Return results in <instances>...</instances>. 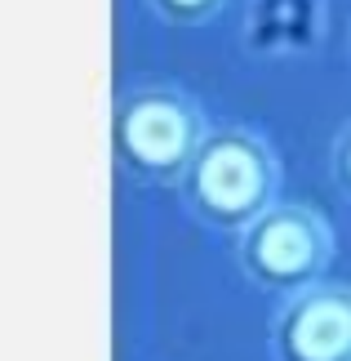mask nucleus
I'll use <instances>...</instances> for the list:
<instances>
[{
	"instance_id": "7",
	"label": "nucleus",
	"mask_w": 351,
	"mask_h": 361,
	"mask_svg": "<svg viewBox=\"0 0 351 361\" xmlns=\"http://www.w3.org/2000/svg\"><path fill=\"white\" fill-rule=\"evenodd\" d=\"M329 174H333V183H338V192L351 201V121L343 125V134L333 138V152H329Z\"/></svg>"
},
{
	"instance_id": "5",
	"label": "nucleus",
	"mask_w": 351,
	"mask_h": 361,
	"mask_svg": "<svg viewBox=\"0 0 351 361\" xmlns=\"http://www.w3.org/2000/svg\"><path fill=\"white\" fill-rule=\"evenodd\" d=\"M325 0H249L245 9V45L258 59H289L316 54L325 45Z\"/></svg>"
},
{
	"instance_id": "6",
	"label": "nucleus",
	"mask_w": 351,
	"mask_h": 361,
	"mask_svg": "<svg viewBox=\"0 0 351 361\" xmlns=\"http://www.w3.org/2000/svg\"><path fill=\"white\" fill-rule=\"evenodd\" d=\"M147 9L170 27H205L227 9V0H147Z\"/></svg>"
},
{
	"instance_id": "4",
	"label": "nucleus",
	"mask_w": 351,
	"mask_h": 361,
	"mask_svg": "<svg viewBox=\"0 0 351 361\" xmlns=\"http://www.w3.org/2000/svg\"><path fill=\"white\" fill-rule=\"evenodd\" d=\"M267 353L272 361H351V286L320 281L280 299Z\"/></svg>"
},
{
	"instance_id": "2",
	"label": "nucleus",
	"mask_w": 351,
	"mask_h": 361,
	"mask_svg": "<svg viewBox=\"0 0 351 361\" xmlns=\"http://www.w3.org/2000/svg\"><path fill=\"white\" fill-rule=\"evenodd\" d=\"M205 134V107L174 80H134L111 103V157L134 183L178 188Z\"/></svg>"
},
{
	"instance_id": "3",
	"label": "nucleus",
	"mask_w": 351,
	"mask_h": 361,
	"mask_svg": "<svg viewBox=\"0 0 351 361\" xmlns=\"http://www.w3.org/2000/svg\"><path fill=\"white\" fill-rule=\"evenodd\" d=\"M236 263L267 295L276 299L302 295V290L325 281L333 263L329 219L312 210V205L280 201L236 237Z\"/></svg>"
},
{
	"instance_id": "1",
	"label": "nucleus",
	"mask_w": 351,
	"mask_h": 361,
	"mask_svg": "<svg viewBox=\"0 0 351 361\" xmlns=\"http://www.w3.org/2000/svg\"><path fill=\"white\" fill-rule=\"evenodd\" d=\"M280 197V157L249 125H218L196 147L187 174L178 178V201L196 224L241 237Z\"/></svg>"
}]
</instances>
